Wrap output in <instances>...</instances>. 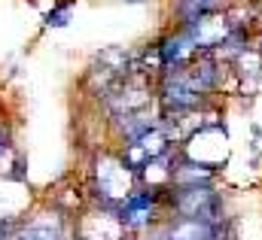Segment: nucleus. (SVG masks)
<instances>
[{"instance_id": "nucleus-1", "label": "nucleus", "mask_w": 262, "mask_h": 240, "mask_svg": "<svg viewBox=\"0 0 262 240\" xmlns=\"http://www.w3.org/2000/svg\"><path fill=\"white\" fill-rule=\"evenodd\" d=\"M140 188L137 171H131L119 149H101L92 158V201L104 207H122Z\"/></svg>"}, {"instance_id": "nucleus-2", "label": "nucleus", "mask_w": 262, "mask_h": 240, "mask_svg": "<svg viewBox=\"0 0 262 240\" xmlns=\"http://www.w3.org/2000/svg\"><path fill=\"white\" fill-rule=\"evenodd\" d=\"M165 201H168V219H195V222H207V225H220L232 216L226 191L220 185L168 188Z\"/></svg>"}, {"instance_id": "nucleus-3", "label": "nucleus", "mask_w": 262, "mask_h": 240, "mask_svg": "<svg viewBox=\"0 0 262 240\" xmlns=\"http://www.w3.org/2000/svg\"><path fill=\"white\" fill-rule=\"evenodd\" d=\"M180 152H183L189 161L201 164V167H210V171L223 174L226 164H229V158H232V140H229L226 122L207 125V128L195 131V134L180 146Z\"/></svg>"}, {"instance_id": "nucleus-4", "label": "nucleus", "mask_w": 262, "mask_h": 240, "mask_svg": "<svg viewBox=\"0 0 262 240\" xmlns=\"http://www.w3.org/2000/svg\"><path fill=\"white\" fill-rule=\"evenodd\" d=\"M70 234L76 240H131L128 228L119 219L116 207H104L89 201L76 216H73V228Z\"/></svg>"}, {"instance_id": "nucleus-5", "label": "nucleus", "mask_w": 262, "mask_h": 240, "mask_svg": "<svg viewBox=\"0 0 262 240\" xmlns=\"http://www.w3.org/2000/svg\"><path fill=\"white\" fill-rule=\"evenodd\" d=\"M119 219L122 225L128 228V234H143L149 228H159L168 222V201H165V191H146V188H137L128 201L119 207Z\"/></svg>"}, {"instance_id": "nucleus-6", "label": "nucleus", "mask_w": 262, "mask_h": 240, "mask_svg": "<svg viewBox=\"0 0 262 240\" xmlns=\"http://www.w3.org/2000/svg\"><path fill=\"white\" fill-rule=\"evenodd\" d=\"M174 149H180V146H174V140L165 134V128H162V125H156V128H149L146 134H140L134 143L122 146L119 152H122V158L128 161L131 171H143L149 161L165 158V155H171Z\"/></svg>"}, {"instance_id": "nucleus-7", "label": "nucleus", "mask_w": 262, "mask_h": 240, "mask_svg": "<svg viewBox=\"0 0 262 240\" xmlns=\"http://www.w3.org/2000/svg\"><path fill=\"white\" fill-rule=\"evenodd\" d=\"M28 188L21 180H9V177H0V225L12 228L21 222V213L28 210Z\"/></svg>"}, {"instance_id": "nucleus-8", "label": "nucleus", "mask_w": 262, "mask_h": 240, "mask_svg": "<svg viewBox=\"0 0 262 240\" xmlns=\"http://www.w3.org/2000/svg\"><path fill=\"white\" fill-rule=\"evenodd\" d=\"M235 0H171V28L189 25L195 18L213 15V12H226Z\"/></svg>"}, {"instance_id": "nucleus-9", "label": "nucleus", "mask_w": 262, "mask_h": 240, "mask_svg": "<svg viewBox=\"0 0 262 240\" xmlns=\"http://www.w3.org/2000/svg\"><path fill=\"white\" fill-rule=\"evenodd\" d=\"M165 231L168 240H216V225L195 222V219H168Z\"/></svg>"}, {"instance_id": "nucleus-10", "label": "nucleus", "mask_w": 262, "mask_h": 240, "mask_svg": "<svg viewBox=\"0 0 262 240\" xmlns=\"http://www.w3.org/2000/svg\"><path fill=\"white\" fill-rule=\"evenodd\" d=\"M70 15H73V0H64V3H58L55 9H49L46 25H49V28H64L67 21H70Z\"/></svg>"}, {"instance_id": "nucleus-11", "label": "nucleus", "mask_w": 262, "mask_h": 240, "mask_svg": "<svg viewBox=\"0 0 262 240\" xmlns=\"http://www.w3.org/2000/svg\"><path fill=\"white\" fill-rule=\"evenodd\" d=\"M131 240H168V231H165V225H159V228H149L143 234H134Z\"/></svg>"}, {"instance_id": "nucleus-12", "label": "nucleus", "mask_w": 262, "mask_h": 240, "mask_svg": "<svg viewBox=\"0 0 262 240\" xmlns=\"http://www.w3.org/2000/svg\"><path fill=\"white\" fill-rule=\"evenodd\" d=\"M9 234H12V228H6V225H0V240H9Z\"/></svg>"}, {"instance_id": "nucleus-13", "label": "nucleus", "mask_w": 262, "mask_h": 240, "mask_svg": "<svg viewBox=\"0 0 262 240\" xmlns=\"http://www.w3.org/2000/svg\"><path fill=\"white\" fill-rule=\"evenodd\" d=\"M122 3H146V0H122Z\"/></svg>"}, {"instance_id": "nucleus-14", "label": "nucleus", "mask_w": 262, "mask_h": 240, "mask_svg": "<svg viewBox=\"0 0 262 240\" xmlns=\"http://www.w3.org/2000/svg\"><path fill=\"white\" fill-rule=\"evenodd\" d=\"M67 240H76V237H73V234H70V237H67Z\"/></svg>"}]
</instances>
